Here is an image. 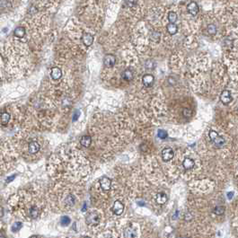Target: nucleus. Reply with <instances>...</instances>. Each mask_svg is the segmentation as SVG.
Returning <instances> with one entry per match:
<instances>
[{"label":"nucleus","instance_id":"obj_8","mask_svg":"<svg viewBox=\"0 0 238 238\" xmlns=\"http://www.w3.org/2000/svg\"><path fill=\"white\" fill-rule=\"evenodd\" d=\"M82 41L85 46L89 47L94 42V36L90 34H84L82 36Z\"/></svg>","mask_w":238,"mask_h":238},{"label":"nucleus","instance_id":"obj_35","mask_svg":"<svg viewBox=\"0 0 238 238\" xmlns=\"http://www.w3.org/2000/svg\"><path fill=\"white\" fill-rule=\"evenodd\" d=\"M78 117H79V111H76L75 112V114H74V118H73V121H76V120L78 119Z\"/></svg>","mask_w":238,"mask_h":238},{"label":"nucleus","instance_id":"obj_6","mask_svg":"<svg viewBox=\"0 0 238 238\" xmlns=\"http://www.w3.org/2000/svg\"><path fill=\"white\" fill-rule=\"evenodd\" d=\"M220 100L224 104L227 105L232 102V96L228 90H224L220 95Z\"/></svg>","mask_w":238,"mask_h":238},{"label":"nucleus","instance_id":"obj_2","mask_svg":"<svg viewBox=\"0 0 238 238\" xmlns=\"http://www.w3.org/2000/svg\"><path fill=\"white\" fill-rule=\"evenodd\" d=\"M174 156V152L171 147H166L162 150V159L165 162L172 160Z\"/></svg>","mask_w":238,"mask_h":238},{"label":"nucleus","instance_id":"obj_41","mask_svg":"<svg viewBox=\"0 0 238 238\" xmlns=\"http://www.w3.org/2000/svg\"><path fill=\"white\" fill-rule=\"evenodd\" d=\"M84 238H90V237H88V236H86V237H84Z\"/></svg>","mask_w":238,"mask_h":238},{"label":"nucleus","instance_id":"obj_7","mask_svg":"<svg viewBox=\"0 0 238 238\" xmlns=\"http://www.w3.org/2000/svg\"><path fill=\"white\" fill-rule=\"evenodd\" d=\"M142 82H143V84H144L145 86H147V87L152 86L153 84H154V82H155V77H154L152 75H150V74H146V75H145V76H143Z\"/></svg>","mask_w":238,"mask_h":238},{"label":"nucleus","instance_id":"obj_24","mask_svg":"<svg viewBox=\"0 0 238 238\" xmlns=\"http://www.w3.org/2000/svg\"><path fill=\"white\" fill-rule=\"evenodd\" d=\"M22 227H23V225H22V223L21 222H15L13 226H12V232H14V233H16V232H18L21 228H22Z\"/></svg>","mask_w":238,"mask_h":238},{"label":"nucleus","instance_id":"obj_15","mask_svg":"<svg viewBox=\"0 0 238 238\" xmlns=\"http://www.w3.org/2000/svg\"><path fill=\"white\" fill-rule=\"evenodd\" d=\"M80 144L81 146H83L84 147H89L92 144V137L88 135L86 136H83L80 139Z\"/></svg>","mask_w":238,"mask_h":238},{"label":"nucleus","instance_id":"obj_42","mask_svg":"<svg viewBox=\"0 0 238 238\" xmlns=\"http://www.w3.org/2000/svg\"><path fill=\"white\" fill-rule=\"evenodd\" d=\"M190 238H191V237H190Z\"/></svg>","mask_w":238,"mask_h":238},{"label":"nucleus","instance_id":"obj_22","mask_svg":"<svg viewBox=\"0 0 238 238\" xmlns=\"http://www.w3.org/2000/svg\"><path fill=\"white\" fill-rule=\"evenodd\" d=\"M40 215V212H39V209L38 207H32L30 208V216L32 218H37Z\"/></svg>","mask_w":238,"mask_h":238},{"label":"nucleus","instance_id":"obj_4","mask_svg":"<svg viewBox=\"0 0 238 238\" xmlns=\"http://www.w3.org/2000/svg\"><path fill=\"white\" fill-rule=\"evenodd\" d=\"M116 62V58L114 55L112 54H107L105 55L104 59H103V64L105 67L107 68H112L115 65Z\"/></svg>","mask_w":238,"mask_h":238},{"label":"nucleus","instance_id":"obj_1","mask_svg":"<svg viewBox=\"0 0 238 238\" xmlns=\"http://www.w3.org/2000/svg\"><path fill=\"white\" fill-rule=\"evenodd\" d=\"M100 215L96 211L89 212L85 217V222L89 226H97L100 223Z\"/></svg>","mask_w":238,"mask_h":238},{"label":"nucleus","instance_id":"obj_32","mask_svg":"<svg viewBox=\"0 0 238 238\" xmlns=\"http://www.w3.org/2000/svg\"><path fill=\"white\" fill-rule=\"evenodd\" d=\"M155 67V65H154V62L153 61H151V60H147L146 61V68H153Z\"/></svg>","mask_w":238,"mask_h":238},{"label":"nucleus","instance_id":"obj_18","mask_svg":"<svg viewBox=\"0 0 238 238\" xmlns=\"http://www.w3.org/2000/svg\"><path fill=\"white\" fill-rule=\"evenodd\" d=\"M122 78L125 79V80H127V81L132 80V78H133V72H132L131 70H130V69L125 70V71L122 73Z\"/></svg>","mask_w":238,"mask_h":238},{"label":"nucleus","instance_id":"obj_38","mask_svg":"<svg viewBox=\"0 0 238 238\" xmlns=\"http://www.w3.org/2000/svg\"><path fill=\"white\" fill-rule=\"evenodd\" d=\"M4 216V210H3V208L0 207V217H2Z\"/></svg>","mask_w":238,"mask_h":238},{"label":"nucleus","instance_id":"obj_37","mask_svg":"<svg viewBox=\"0 0 238 238\" xmlns=\"http://www.w3.org/2000/svg\"><path fill=\"white\" fill-rule=\"evenodd\" d=\"M233 195H234V192H228V193H227V198H228L229 200H231V199L233 198Z\"/></svg>","mask_w":238,"mask_h":238},{"label":"nucleus","instance_id":"obj_9","mask_svg":"<svg viewBox=\"0 0 238 238\" xmlns=\"http://www.w3.org/2000/svg\"><path fill=\"white\" fill-rule=\"evenodd\" d=\"M40 144L38 142H36V141H31L29 143V145H28V150L33 155L38 153L40 151Z\"/></svg>","mask_w":238,"mask_h":238},{"label":"nucleus","instance_id":"obj_23","mask_svg":"<svg viewBox=\"0 0 238 238\" xmlns=\"http://www.w3.org/2000/svg\"><path fill=\"white\" fill-rule=\"evenodd\" d=\"M207 31L209 35H215L217 34V27L214 24H209L207 27Z\"/></svg>","mask_w":238,"mask_h":238},{"label":"nucleus","instance_id":"obj_39","mask_svg":"<svg viewBox=\"0 0 238 238\" xmlns=\"http://www.w3.org/2000/svg\"><path fill=\"white\" fill-rule=\"evenodd\" d=\"M0 238H5V236H4V234L0 231Z\"/></svg>","mask_w":238,"mask_h":238},{"label":"nucleus","instance_id":"obj_25","mask_svg":"<svg viewBox=\"0 0 238 238\" xmlns=\"http://www.w3.org/2000/svg\"><path fill=\"white\" fill-rule=\"evenodd\" d=\"M177 14L174 13V12H170L169 14H168V20L170 21V23H172L174 24L176 21H177Z\"/></svg>","mask_w":238,"mask_h":238},{"label":"nucleus","instance_id":"obj_12","mask_svg":"<svg viewBox=\"0 0 238 238\" xmlns=\"http://www.w3.org/2000/svg\"><path fill=\"white\" fill-rule=\"evenodd\" d=\"M156 203L159 205H164L166 203L167 201V195L165 192H159L156 194Z\"/></svg>","mask_w":238,"mask_h":238},{"label":"nucleus","instance_id":"obj_13","mask_svg":"<svg viewBox=\"0 0 238 238\" xmlns=\"http://www.w3.org/2000/svg\"><path fill=\"white\" fill-rule=\"evenodd\" d=\"M124 236L125 238H135L137 236L136 230L131 227H126L124 230Z\"/></svg>","mask_w":238,"mask_h":238},{"label":"nucleus","instance_id":"obj_14","mask_svg":"<svg viewBox=\"0 0 238 238\" xmlns=\"http://www.w3.org/2000/svg\"><path fill=\"white\" fill-rule=\"evenodd\" d=\"M51 77L54 80H59L62 76V71L61 69L59 68H51Z\"/></svg>","mask_w":238,"mask_h":238},{"label":"nucleus","instance_id":"obj_40","mask_svg":"<svg viewBox=\"0 0 238 238\" xmlns=\"http://www.w3.org/2000/svg\"><path fill=\"white\" fill-rule=\"evenodd\" d=\"M31 238H38V236H32Z\"/></svg>","mask_w":238,"mask_h":238},{"label":"nucleus","instance_id":"obj_10","mask_svg":"<svg viewBox=\"0 0 238 238\" xmlns=\"http://www.w3.org/2000/svg\"><path fill=\"white\" fill-rule=\"evenodd\" d=\"M187 9L189 11V13L192 15H196L198 13H199V5L195 3V2H191L188 6H187Z\"/></svg>","mask_w":238,"mask_h":238},{"label":"nucleus","instance_id":"obj_5","mask_svg":"<svg viewBox=\"0 0 238 238\" xmlns=\"http://www.w3.org/2000/svg\"><path fill=\"white\" fill-rule=\"evenodd\" d=\"M112 212L115 214V215H117V216H120V215H121L122 213H123V211H124V205H123V203L121 202V201H116L115 202H114V204H113V206H112Z\"/></svg>","mask_w":238,"mask_h":238},{"label":"nucleus","instance_id":"obj_31","mask_svg":"<svg viewBox=\"0 0 238 238\" xmlns=\"http://www.w3.org/2000/svg\"><path fill=\"white\" fill-rule=\"evenodd\" d=\"M124 4H125L127 6L131 7V6L134 5V4H135V0H124Z\"/></svg>","mask_w":238,"mask_h":238},{"label":"nucleus","instance_id":"obj_20","mask_svg":"<svg viewBox=\"0 0 238 238\" xmlns=\"http://www.w3.org/2000/svg\"><path fill=\"white\" fill-rule=\"evenodd\" d=\"M14 34L18 38H22L25 35V29L24 27H17L14 29Z\"/></svg>","mask_w":238,"mask_h":238},{"label":"nucleus","instance_id":"obj_3","mask_svg":"<svg viewBox=\"0 0 238 238\" xmlns=\"http://www.w3.org/2000/svg\"><path fill=\"white\" fill-rule=\"evenodd\" d=\"M100 186L102 188V191H108L111 190V181L109 177L107 176H102L100 179Z\"/></svg>","mask_w":238,"mask_h":238},{"label":"nucleus","instance_id":"obj_26","mask_svg":"<svg viewBox=\"0 0 238 238\" xmlns=\"http://www.w3.org/2000/svg\"><path fill=\"white\" fill-rule=\"evenodd\" d=\"M70 222H71L70 218H69L68 217H67V216H65V217H61L60 223H61V225H62V226H65V227H67V226H68V225L70 224Z\"/></svg>","mask_w":238,"mask_h":238},{"label":"nucleus","instance_id":"obj_29","mask_svg":"<svg viewBox=\"0 0 238 238\" xmlns=\"http://www.w3.org/2000/svg\"><path fill=\"white\" fill-rule=\"evenodd\" d=\"M66 202H67V204L69 205V206H73V205L75 204V198H74L72 195H69L68 198H67V200H66Z\"/></svg>","mask_w":238,"mask_h":238},{"label":"nucleus","instance_id":"obj_30","mask_svg":"<svg viewBox=\"0 0 238 238\" xmlns=\"http://www.w3.org/2000/svg\"><path fill=\"white\" fill-rule=\"evenodd\" d=\"M208 136H209L210 140L212 141L213 139H215L218 136V134H217V131H215V130H210V131H209V133H208Z\"/></svg>","mask_w":238,"mask_h":238},{"label":"nucleus","instance_id":"obj_27","mask_svg":"<svg viewBox=\"0 0 238 238\" xmlns=\"http://www.w3.org/2000/svg\"><path fill=\"white\" fill-rule=\"evenodd\" d=\"M157 136H158V137H160L161 139H166L168 135H167V132H166V130H159L158 132H157Z\"/></svg>","mask_w":238,"mask_h":238},{"label":"nucleus","instance_id":"obj_36","mask_svg":"<svg viewBox=\"0 0 238 238\" xmlns=\"http://www.w3.org/2000/svg\"><path fill=\"white\" fill-rule=\"evenodd\" d=\"M191 218H192L191 215L190 213H186V215H185V220L188 221V220H191Z\"/></svg>","mask_w":238,"mask_h":238},{"label":"nucleus","instance_id":"obj_19","mask_svg":"<svg viewBox=\"0 0 238 238\" xmlns=\"http://www.w3.org/2000/svg\"><path fill=\"white\" fill-rule=\"evenodd\" d=\"M166 29H167V32H168L171 35L175 34L177 33V31H178V27H177V25H176L175 24H172V23H170V24L167 25Z\"/></svg>","mask_w":238,"mask_h":238},{"label":"nucleus","instance_id":"obj_34","mask_svg":"<svg viewBox=\"0 0 238 238\" xmlns=\"http://www.w3.org/2000/svg\"><path fill=\"white\" fill-rule=\"evenodd\" d=\"M7 0H0V7H5L6 5Z\"/></svg>","mask_w":238,"mask_h":238},{"label":"nucleus","instance_id":"obj_33","mask_svg":"<svg viewBox=\"0 0 238 238\" xmlns=\"http://www.w3.org/2000/svg\"><path fill=\"white\" fill-rule=\"evenodd\" d=\"M15 178V175H12V176H9V177H7L6 178V180H5V182H11Z\"/></svg>","mask_w":238,"mask_h":238},{"label":"nucleus","instance_id":"obj_21","mask_svg":"<svg viewBox=\"0 0 238 238\" xmlns=\"http://www.w3.org/2000/svg\"><path fill=\"white\" fill-rule=\"evenodd\" d=\"M225 210H226L225 207H223V206H217V207H216L214 208L213 212H214V214H216L217 216H222V215H224Z\"/></svg>","mask_w":238,"mask_h":238},{"label":"nucleus","instance_id":"obj_17","mask_svg":"<svg viewBox=\"0 0 238 238\" xmlns=\"http://www.w3.org/2000/svg\"><path fill=\"white\" fill-rule=\"evenodd\" d=\"M212 142L215 144L216 146H218V147H221V146H223L225 145V139H224V137H222L219 136V135L215 139H213Z\"/></svg>","mask_w":238,"mask_h":238},{"label":"nucleus","instance_id":"obj_28","mask_svg":"<svg viewBox=\"0 0 238 238\" xmlns=\"http://www.w3.org/2000/svg\"><path fill=\"white\" fill-rule=\"evenodd\" d=\"M182 114H183V116H184V117H186V118H189V117H191V114H192V111H191V110L185 108V109H183V111H182Z\"/></svg>","mask_w":238,"mask_h":238},{"label":"nucleus","instance_id":"obj_16","mask_svg":"<svg viewBox=\"0 0 238 238\" xmlns=\"http://www.w3.org/2000/svg\"><path fill=\"white\" fill-rule=\"evenodd\" d=\"M10 114L8 113V112H6V111H4V112H2L1 113V115H0V121H1V124L2 125H6L8 122H9V121H10Z\"/></svg>","mask_w":238,"mask_h":238},{"label":"nucleus","instance_id":"obj_11","mask_svg":"<svg viewBox=\"0 0 238 238\" xmlns=\"http://www.w3.org/2000/svg\"><path fill=\"white\" fill-rule=\"evenodd\" d=\"M194 166H195V163L191 158L186 157L182 161V166L185 170H191L194 167Z\"/></svg>","mask_w":238,"mask_h":238}]
</instances>
